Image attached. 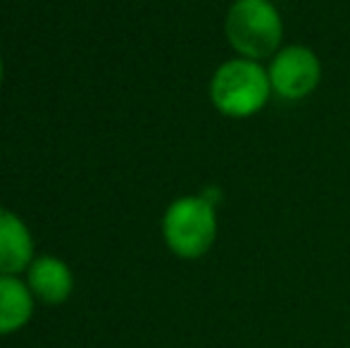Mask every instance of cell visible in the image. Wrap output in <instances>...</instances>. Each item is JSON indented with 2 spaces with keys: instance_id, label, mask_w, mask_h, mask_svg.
<instances>
[{
  "instance_id": "cell-1",
  "label": "cell",
  "mask_w": 350,
  "mask_h": 348,
  "mask_svg": "<svg viewBox=\"0 0 350 348\" xmlns=\"http://www.w3.org/2000/svg\"><path fill=\"white\" fill-rule=\"evenodd\" d=\"M272 81L255 60L236 57L219 67L210 81V101L224 117L243 120L260 112L269 101Z\"/></svg>"
},
{
  "instance_id": "cell-2",
  "label": "cell",
  "mask_w": 350,
  "mask_h": 348,
  "mask_svg": "<svg viewBox=\"0 0 350 348\" xmlns=\"http://www.w3.org/2000/svg\"><path fill=\"white\" fill-rule=\"evenodd\" d=\"M224 31L241 57L262 60L279 53L284 24L269 0H236L226 12Z\"/></svg>"
},
{
  "instance_id": "cell-3",
  "label": "cell",
  "mask_w": 350,
  "mask_h": 348,
  "mask_svg": "<svg viewBox=\"0 0 350 348\" xmlns=\"http://www.w3.org/2000/svg\"><path fill=\"white\" fill-rule=\"evenodd\" d=\"M162 237L174 256L184 260L203 258L217 239L215 203L200 196L176 198L162 217Z\"/></svg>"
},
{
  "instance_id": "cell-4",
  "label": "cell",
  "mask_w": 350,
  "mask_h": 348,
  "mask_svg": "<svg viewBox=\"0 0 350 348\" xmlns=\"http://www.w3.org/2000/svg\"><path fill=\"white\" fill-rule=\"evenodd\" d=\"M322 79V62L310 48L288 46L272 57L269 81L272 91L286 101H300L310 96Z\"/></svg>"
},
{
  "instance_id": "cell-5",
  "label": "cell",
  "mask_w": 350,
  "mask_h": 348,
  "mask_svg": "<svg viewBox=\"0 0 350 348\" xmlns=\"http://www.w3.org/2000/svg\"><path fill=\"white\" fill-rule=\"evenodd\" d=\"M27 286L31 289L33 298L48 303V306H60L74 291V274L70 265L55 256L33 258L27 269Z\"/></svg>"
},
{
  "instance_id": "cell-6",
  "label": "cell",
  "mask_w": 350,
  "mask_h": 348,
  "mask_svg": "<svg viewBox=\"0 0 350 348\" xmlns=\"http://www.w3.org/2000/svg\"><path fill=\"white\" fill-rule=\"evenodd\" d=\"M33 263V237L12 210L0 208V274L17 277Z\"/></svg>"
},
{
  "instance_id": "cell-7",
  "label": "cell",
  "mask_w": 350,
  "mask_h": 348,
  "mask_svg": "<svg viewBox=\"0 0 350 348\" xmlns=\"http://www.w3.org/2000/svg\"><path fill=\"white\" fill-rule=\"evenodd\" d=\"M33 315V293L27 282L0 274V336L14 334L29 325Z\"/></svg>"
},
{
  "instance_id": "cell-8",
  "label": "cell",
  "mask_w": 350,
  "mask_h": 348,
  "mask_svg": "<svg viewBox=\"0 0 350 348\" xmlns=\"http://www.w3.org/2000/svg\"><path fill=\"white\" fill-rule=\"evenodd\" d=\"M3 75H5V65H3V57H0V84H3Z\"/></svg>"
}]
</instances>
